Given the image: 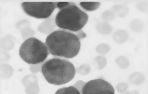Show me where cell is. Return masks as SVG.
Returning <instances> with one entry per match:
<instances>
[{"label":"cell","instance_id":"obj_8","mask_svg":"<svg viewBox=\"0 0 148 94\" xmlns=\"http://www.w3.org/2000/svg\"><path fill=\"white\" fill-rule=\"evenodd\" d=\"M114 41L117 44H123L129 39V34L125 30H117L113 36Z\"/></svg>","mask_w":148,"mask_h":94},{"label":"cell","instance_id":"obj_29","mask_svg":"<svg viewBox=\"0 0 148 94\" xmlns=\"http://www.w3.org/2000/svg\"><path fill=\"white\" fill-rule=\"evenodd\" d=\"M74 34L78 37V39H79V40L84 39V38L86 37V34L84 33V32L82 31V30H80V31H78V32H75V33H74Z\"/></svg>","mask_w":148,"mask_h":94},{"label":"cell","instance_id":"obj_18","mask_svg":"<svg viewBox=\"0 0 148 94\" xmlns=\"http://www.w3.org/2000/svg\"><path fill=\"white\" fill-rule=\"evenodd\" d=\"M35 82H38V78H37L34 74L27 75H25L24 78H23V84L24 85L25 87H27L30 84L35 83Z\"/></svg>","mask_w":148,"mask_h":94},{"label":"cell","instance_id":"obj_26","mask_svg":"<svg viewBox=\"0 0 148 94\" xmlns=\"http://www.w3.org/2000/svg\"><path fill=\"white\" fill-rule=\"evenodd\" d=\"M27 27H31V24H30V23H29L28 21H26V20L20 21V22L16 24V28H17V29H19L20 31H21V30H23V29L27 28Z\"/></svg>","mask_w":148,"mask_h":94},{"label":"cell","instance_id":"obj_4","mask_svg":"<svg viewBox=\"0 0 148 94\" xmlns=\"http://www.w3.org/2000/svg\"><path fill=\"white\" fill-rule=\"evenodd\" d=\"M20 57L28 64H37L45 62L49 55L47 46L36 37L23 42L20 47Z\"/></svg>","mask_w":148,"mask_h":94},{"label":"cell","instance_id":"obj_14","mask_svg":"<svg viewBox=\"0 0 148 94\" xmlns=\"http://www.w3.org/2000/svg\"><path fill=\"white\" fill-rule=\"evenodd\" d=\"M39 91H40V89L38 86V82L32 83L25 89V93L26 94H38Z\"/></svg>","mask_w":148,"mask_h":94},{"label":"cell","instance_id":"obj_11","mask_svg":"<svg viewBox=\"0 0 148 94\" xmlns=\"http://www.w3.org/2000/svg\"><path fill=\"white\" fill-rule=\"evenodd\" d=\"M130 83H132L133 85H141L145 81V76L143 74L139 72H134L133 74L129 78Z\"/></svg>","mask_w":148,"mask_h":94},{"label":"cell","instance_id":"obj_7","mask_svg":"<svg viewBox=\"0 0 148 94\" xmlns=\"http://www.w3.org/2000/svg\"><path fill=\"white\" fill-rule=\"evenodd\" d=\"M57 25L55 23V16L51 15L49 18L46 19L42 23L39 24L38 31L42 34H48L50 35L51 33L56 31Z\"/></svg>","mask_w":148,"mask_h":94},{"label":"cell","instance_id":"obj_30","mask_svg":"<svg viewBox=\"0 0 148 94\" xmlns=\"http://www.w3.org/2000/svg\"><path fill=\"white\" fill-rule=\"evenodd\" d=\"M124 94H139L137 91H126Z\"/></svg>","mask_w":148,"mask_h":94},{"label":"cell","instance_id":"obj_28","mask_svg":"<svg viewBox=\"0 0 148 94\" xmlns=\"http://www.w3.org/2000/svg\"><path fill=\"white\" fill-rule=\"evenodd\" d=\"M85 82H83V81H77V83H75V85H74V87L77 89V91L81 93V91H82V89H83V87L85 86Z\"/></svg>","mask_w":148,"mask_h":94},{"label":"cell","instance_id":"obj_21","mask_svg":"<svg viewBox=\"0 0 148 94\" xmlns=\"http://www.w3.org/2000/svg\"><path fill=\"white\" fill-rule=\"evenodd\" d=\"M91 70V68L90 66L87 64V63H85V64H82V65H80L77 69H75V71H77L79 75H87L90 74V72Z\"/></svg>","mask_w":148,"mask_h":94},{"label":"cell","instance_id":"obj_1","mask_svg":"<svg viewBox=\"0 0 148 94\" xmlns=\"http://www.w3.org/2000/svg\"><path fill=\"white\" fill-rule=\"evenodd\" d=\"M46 46L52 56L71 59L78 54L80 40L73 33L56 30L46 38Z\"/></svg>","mask_w":148,"mask_h":94},{"label":"cell","instance_id":"obj_6","mask_svg":"<svg viewBox=\"0 0 148 94\" xmlns=\"http://www.w3.org/2000/svg\"><path fill=\"white\" fill-rule=\"evenodd\" d=\"M81 94H115L112 85L103 78H97L87 82Z\"/></svg>","mask_w":148,"mask_h":94},{"label":"cell","instance_id":"obj_13","mask_svg":"<svg viewBox=\"0 0 148 94\" xmlns=\"http://www.w3.org/2000/svg\"><path fill=\"white\" fill-rule=\"evenodd\" d=\"M55 94H81V93H80L74 86H71V87H66V88L58 89Z\"/></svg>","mask_w":148,"mask_h":94},{"label":"cell","instance_id":"obj_20","mask_svg":"<svg viewBox=\"0 0 148 94\" xmlns=\"http://www.w3.org/2000/svg\"><path fill=\"white\" fill-rule=\"evenodd\" d=\"M10 39H11V36H8L2 39V48L5 50H10L13 48V45H14L13 41H11Z\"/></svg>","mask_w":148,"mask_h":94},{"label":"cell","instance_id":"obj_3","mask_svg":"<svg viewBox=\"0 0 148 94\" xmlns=\"http://www.w3.org/2000/svg\"><path fill=\"white\" fill-rule=\"evenodd\" d=\"M41 73L49 84L60 86L70 82L75 78L77 71L71 62L53 58L44 62Z\"/></svg>","mask_w":148,"mask_h":94},{"label":"cell","instance_id":"obj_27","mask_svg":"<svg viewBox=\"0 0 148 94\" xmlns=\"http://www.w3.org/2000/svg\"><path fill=\"white\" fill-rule=\"evenodd\" d=\"M43 63H37V64H31L30 67H29V69L32 73L34 74H36V73H38V72H41L42 71V66H43Z\"/></svg>","mask_w":148,"mask_h":94},{"label":"cell","instance_id":"obj_17","mask_svg":"<svg viewBox=\"0 0 148 94\" xmlns=\"http://www.w3.org/2000/svg\"><path fill=\"white\" fill-rule=\"evenodd\" d=\"M130 28L134 32H141L143 29V23L141 20H133L130 23Z\"/></svg>","mask_w":148,"mask_h":94},{"label":"cell","instance_id":"obj_15","mask_svg":"<svg viewBox=\"0 0 148 94\" xmlns=\"http://www.w3.org/2000/svg\"><path fill=\"white\" fill-rule=\"evenodd\" d=\"M12 72H13V69H12V67L10 65H8V64L1 65V76L3 78H7L11 76Z\"/></svg>","mask_w":148,"mask_h":94},{"label":"cell","instance_id":"obj_16","mask_svg":"<svg viewBox=\"0 0 148 94\" xmlns=\"http://www.w3.org/2000/svg\"><path fill=\"white\" fill-rule=\"evenodd\" d=\"M116 63L122 69H127L130 66V61L124 56H119L116 59Z\"/></svg>","mask_w":148,"mask_h":94},{"label":"cell","instance_id":"obj_10","mask_svg":"<svg viewBox=\"0 0 148 94\" xmlns=\"http://www.w3.org/2000/svg\"><path fill=\"white\" fill-rule=\"evenodd\" d=\"M80 6L86 11H94L101 7V3L97 1H82L80 2Z\"/></svg>","mask_w":148,"mask_h":94},{"label":"cell","instance_id":"obj_24","mask_svg":"<svg viewBox=\"0 0 148 94\" xmlns=\"http://www.w3.org/2000/svg\"><path fill=\"white\" fill-rule=\"evenodd\" d=\"M101 18L105 22H109V21H113L115 19V15L113 14V12L111 10H105L103 11V13L101 14Z\"/></svg>","mask_w":148,"mask_h":94},{"label":"cell","instance_id":"obj_22","mask_svg":"<svg viewBox=\"0 0 148 94\" xmlns=\"http://www.w3.org/2000/svg\"><path fill=\"white\" fill-rule=\"evenodd\" d=\"M94 61L97 62V65H98L99 69H103L107 64V60L103 56H97Z\"/></svg>","mask_w":148,"mask_h":94},{"label":"cell","instance_id":"obj_9","mask_svg":"<svg viewBox=\"0 0 148 94\" xmlns=\"http://www.w3.org/2000/svg\"><path fill=\"white\" fill-rule=\"evenodd\" d=\"M129 10V8L124 5H115L111 8V11L115 15V17H125L128 15Z\"/></svg>","mask_w":148,"mask_h":94},{"label":"cell","instance_id":"obj_19","mask_svg":"<svg viewBox=\"0 0 148 94\" xmlns=\"http://www.w3.org/2000/svg\"><path fill=\"white\" fill-rule=\"evenodd\" d=\"M21 34H22V36L25 41V40L29 39V38L33 37V36L35 35V31H34L31 27H27L25 29L21 30Z\"/></svg>","mask_w":148,"mask_h":94},{"label":"cell","instance_id":"obj_23","mask_svg":"<svg viewBox=\"0 0 148 94\" xmlns=\"http://www.w3.org/2000/svg\"><path fill=\"white\" fill-rule=\"evenodd\" d=\"M96 51L100 54H106L110 51V47L105 43H101L96 47Z\"/></svg>","mask_w":148,"mask_h":94},{"label":"cell","instance_id":"obj_25","mask_svg":"<svg viewBox=\"0 0 148 94\" xmlns=\"http://www.w3.org/2000/svg\"><path fill=\"white\" fill-rule=\"evenodd\" d=\"M128 89H129V85L125 82H121L119 84H117L116 86V91L121 94H124L126 91H128Z\"/></svg>","mask_w":148,"mask_h":94},{"label":"cell","instance_id":"obj_5","mask_svg":"<svg viewBox=\"0 0 148 94\" xmlns=\"http://www.w3.org/2000/svg\"><path fill=\"white\" fill-rule=\"evenodd\" d=\"M22 8L28 16L36 19H48L57 8L56 2H23Z\"/></svg>","mask_w":148,"mask_h":94},{"label":"cell","instance_id":"obj_12","mask_svg":"<svg viewBox=\"0 0 148 94\" xmlns=\"http://www.w3.org/2000/svg\"><path fill=\"white\" fill-rule=\"evenodd\" d=\"M97 31H98L101 35H109L112 33V27L111 25L108 24L107 23H100L97 24L96 26Z\"/></svg>","mask_w":148,"mask_h":94},{"label":"cell","instance_id":"obj_2","mask_svg":"<svg viewBox=\"0 0 148 94\" xmlns=\"http://www.w3.org/2000/svg\"><path fill=\"white\" fill-rule=\"evenodd\" d=\"M59 12L55 16V23L61 30L70 33L78 32L88 23V15L72 2H56Z\"/></svg>","mask_w":148,"mask_h":94}]
</instances>
